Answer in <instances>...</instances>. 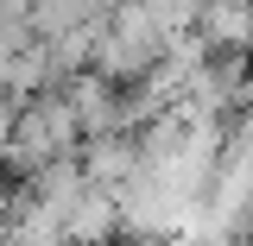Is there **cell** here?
<instances>
[{"mask_svg": "<svg viewBox=\"0 0 253 246\" xmlns=\"http://www.w3.org/2000/svg\"><path fill=\"white\" fill-rule=\"evenodd\" d=\"M152 246H234V240L221 234L215 221H190V227H177V234H165V240H152Z\"/></svg>", "mask_w": 253, "mask_h": 246, "instance_id": "cell-7", "label": "cell"}, {"mask_svg": "<svg viewBox=\"0 0 253 246\" xmlns=\"http://www.w3.org/2000/svg\"><path fill=\"white\" fill-rule=\"evenodd\" d=\"M247 101H253V57L247 51H209V57L190 70L177 114L184 120H221L228 126Z\"/></svg>", "mask_w": 253, "mask_h": 246, "instance_id": "cell-3", "label": "cell"}, {"mask_svg": "<svg viewBox=\"0 0 253 246\" xmlns=\"http://www.w3.org/2000/svg\"><path fill=\"white\" fill-rule=\"evenodd\" d=\"M63 240L70 246H114L121 240V209H114V189L89 183L76 202H70V215H63Z\"/></svg>", "mask_w": 253, "mask_h": 246, "instance_id": "cell-4", "label": "cell"}, {"mask_svg": "<svg viewBox=\"0 0 253 246\" xmlns=\"http://www.w3.org/2000/svg\"><path fill=\"white\" fill-rule=\"evenodd\" d=\"M76 164H83L89 183L114 189V183H126V177L139 171V139H133V133H95V139L76 145Z\"/></svg>", "mask_w": 253, "mask_h": 246, "instance_id": "cell-5", "label": "cell"}, {"mask_svg": "<svg viewBox=\"0 0 253 246\" xmlns=\"http://www.w3.org/2000/svg\"><path fill=\"white\" fill-rule=\"evenodd\" d=\"M228 133H234L241 145H253V101H247V107H241V114H234V120H228Z\"/></svg>", "mask_w": 253, "mask_h": 246, "instance_id": "cell-9", "label": "cell"}, {"mask_svg": "<svg viewBox=\"0 0 253 246\" xmlns=\"http://www.w3.org/2000/svg\"><path fill=\"white\" fill-rule=\"evenodd\" d=\"M190 32L209 51H247L253 57V0H203V13L190 19Z\"/></svg>", "mask_w": 253, "mask_h": 246, "instance_id": "cell-6", "label": "cell"}, {"mask_svg": "<svg viewBox=\"0 0 253 246\" xmlns=\"http://www.w3.org/2000/svg\"><path fill=\"white\" fill-rule=\"evenodd\" d=\"M165 44H171V26L158 19L152 6H146V0H121V6H108L101 26H95L89 70L108 76V82H139V76L165 57Z\"/></svg>", "mask_w": 253, "mask_h": 246, "instance_id": "cell-2", "label": "cell"}, {"mask_svg": "<svg viewBox=\"0 0 253 246\" xmlns=\"http://www.w3.org/2000/svg\"><path fill=\"white\" fill-rule=\"evenodd\" d=\"M146 6H152V13H158V19H165L171 32H184L190 19L203 13V0H146Z\"/></svg>", "mask_w": 253, "mask_h": 246, "instance_id": "cell-8", "label": "cell"}, {"mask_svg": "<svg viewBox=\"0 0 253 246\" xmlns=\"http://www.w3.org/2000/svg\"><path fill=\"white\" fill-rule=\"evenodd\" d=\"M76 145H83V126L70 114L63 89H44V95L13 101V120H6V139H0V164L19 183V177L57 164V158H76Z\"/></svg>", "mask_w": 253, "mask_h": 246, "instance_id": "cell-1", "label": "cell"}]
</instances>
